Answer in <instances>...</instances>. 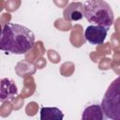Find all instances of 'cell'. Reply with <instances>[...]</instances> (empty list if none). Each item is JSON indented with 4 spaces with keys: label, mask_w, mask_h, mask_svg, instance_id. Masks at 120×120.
<instances>
[{
    "label": "cell",
    "mask_w": 120,
    "mask_h": 120,
    "mask_svg": "<svg viewBox=\"0 0 120 120\" xmlns=\"http://www.w3.org/2000/svg\"><path fill=\"white\" fill-rule=\"evenodd\" d=\"M34 44L35 35L26 26L12 22L3 26L0 38L1 51L13 54H23L30 51Z\"/></svg>",
    "instance_id": "6da1fadb"
},
{
    "label": "cell",
    "mask_w": 120,
    "mask_h": 120,
    "mask_svg": "<svg viewBox=\"0 0 120 120\" xmlns=\"http://www.w3.org/2000/svg\"><path fill=\"white\" fill-rule=\"evenodd\" d=\"M84 17L90 23L107 29L114 22L113 11L104 0H87L84 3Z\"/></svg>",
    "instance_id": "7a4b0ae2"
},
{
    "label": "cell",
    "mask_w": 120,
    "mask_h": 120,
    "mask_svg": "<svg viewBox=\"0 0 120 120\" xmlns=\"http://www.w3.org/2000/svg\"><path fill=\"white\" fill-rule=\"evenodd\" d=\"M101 108L107 118L120 120V76L108 86L101 101Z\"/></svg>",
    "instance_id": "3957f363"
},
{
    "label": "cell",
    "mask_w": 120,
    "mask_h": 120,
    "mask_svg": "<svg viewBox=\"0 0 120 120\" xmlns=\"http://www.w3.org/2000/svg\"><path fill=\"white\" fill-rule=\"evenodd\" d=\"M108 30L109 29L105 27L92 24L86 27L84 31V38L90 44L100 45L105 41Z\"/></svg>",
    "instance_id": "277c9868"
},
{
    "label": "cell",
    "mask_w": 120,
    "mask_h": 120,
    "mask_svg": "<svg viewBox=\"0 0 120 120\" xmlns=\"http://www.w3.org/2000/svg\"><path fill=\"white\" fill-rule=\"evenodd\" d=\"M18 96V89L15 82L9 78H3L1 80L0 100L1 102L12 101Z\"/></svg>",
    "instance_id": "5b68a950"
},
{
    "label": "cell",
    "mask_w": 120,
    "mask_h": 120,
    "mask_svg": "<svg viewBox=\"0 0 120 120\" xmlns=\"http://www.w3.org/2000/svg\"><path fill=\"white\" fill-rule=\"evenodd\" d=\"M63 16L68 22H77L84 17V4L81 2H71L64 9Z\"/></svg>",
    "instance_id": "8992f818"
},
{
    "label": "cell",
    "mask_w": 120,
    "mask_h": 120,
    "mask_svg": "<svg viewBox=\"0 0 120 120\" xmlns=\"http://www.w3.org/2000/svg\"><path fill=\"white\" fill-rule=\"evenodd\" d=\"M64 113L56 107H42L40 109L41 120H62Z\"/></svg>",
    "instance_id": "52a82bcc"
},
{
    "label": "cell",
    "mask_w": 120,
    "mask_h": 120,
    "mask_svg": "<svg viewBox=\"0 0 120 120\" xmlns=\"http://www.w3.org/2000/svg\"><path fill=\"white\" fill-rule=\"evenodd\" d=\"M82 119H98V120H102L104 118L103 116V110L101 108V105H97L93 104L88 106L87 108L84 109L82 115Z\"/></svg>",
    "instance_id": "ba28073f"
}]
</instances>
